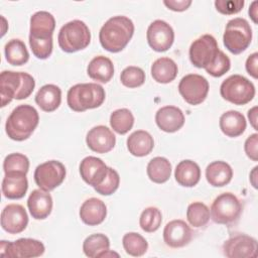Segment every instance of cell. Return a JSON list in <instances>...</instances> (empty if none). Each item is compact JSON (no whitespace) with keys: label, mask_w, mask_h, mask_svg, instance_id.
Returning a JSON list of instances; mask_svg holds the SVG:
<instances>
[{"label":"cell","mask_w":258,"mask_h":258,"mask_svg":"<svg viewBox=\"0 0 258 258\" xmlns=\"http://www.w3.org/2000/svg\"><path fill=\"white\" fill-rule=\"evenodd\" d=\"M241 213L242 205L239 199L232 192H224L214 200L210 215L215 223L229 225L235 223Z\"/></svg>","instance_id":"ba28073f"},{"label":"cell","mask_w":258,"mask_h":258,"mask_svg":"<svg viewBox=\"0 0 258 258\" xmlns=\"http://www.w3.org/2000/svg\"><path fill=\"white\" fill-rule=\"evenodd\" d=\"M122 243L126 253L134 257L144 255L148 249V243L145 238L135 232L125 234L123 236Z\"/></svg>","instance_id":"e575fe53"},{"label":"cell","mask_w":258,"mask_h":258,"mask_svg":"<svg viewBox=\"0 0 258 258\" xmlns=\"http://www.w3.org/2000/svg\"><path fill=\"white\" fill-rule=\"evenodd\" d=\"M86 142L91 150L97 153H107L114 148L116 137L108 127L98 125L88 132Z\"/></svg>","instance_id":"ac0fdd59"},{"label":"cell","mask_w":258,"mask_h":258,"mask_svg":"<svg viewBox=\"0 0 258 258\" xmlns=\"http://www.w3.org/2000/svg\"><path fill=\"white\" fill-rule=\"evenodd\" d=\"M134 33V24L126 16L109 18L101 27L99 40L103 48L110 52H119L128 44Z\"/></svg>","instance_id":"6da1fadb"},{"label":"cell","mask_w":258,"mask_h":258,"mask_svg":"<svg viewBox=\"0 0 258 258\" xmlns=\"http://www.w3.org/2000/svg\"><path fill=\"white\" fill-rule=\"evenodd\" d=\"M28 216L25 209L18 204L7 205L1 213V226L9 234H18L25 230Z\"/></svg>","instance_id":"9a60e30c"},{"label":"cell","mask_w":258,"mask_h":258,"mask_svg":"<svg viewBox=\"0 0 258 258\" xmlns=\"http://www.w3.org/2000/svg\"><path fill=\"white\" fill-rule=\"evenodd\" d=\"M61 50L72 53L86 48L91 41V32L82 20H72L61 26L57 36Z\"/></svg>","instance_id":"5b68a950"},{"label":"cell","mask_w":258,"mask_h":258,"mask_svg":"<svg viewBox=\"0 0 258 258\" xmlns=\"http://www.w3.org/2000/svg\"><path fill=\"white\" fill-rule=\"evenodd\" d=\"M81 177L93 187L99 185L108 173V166L105 162L95 156H87L80 163Z\"/></svg>","instance_id":"e0dca14e"},{"label":"cell","mask_w":258,"mask_h":258,"mask_svg":"<svg viewBox=\"0 0 258 258\" xmlns=\"http://www.w3.org/2000/svg\"><path fill=\"white\" fill-rule=\"evenodd\" d=\"M248 118L252 127L257 130V106H254L248 111Z\"/></svg>","instance_id":"7dc6e473"},{"label":"cell","mask_w":258,"mask_h":258,"mask_svg":"<svg viewBox=\"0 0 258 258\" xmlns=\"http://www.w3.org/2000/svg\"><path fill=\"white\" fill-rule=\"evenodd\" d=\"M174 177L177 183L185 187H192L200 181L201 168L192 160H181L175 167Z\"/></svg>","instance_id":"d4e9b609"},{"label":"cell","mask_w":258,"mask_h":258,"mask_svg":"<svg viewBox=\"0 0 258 258\" xmlns=\"http://www.w3.org/2000/svg\"><path fill=\"white\" fill-rule=\"evenodd\" d=\"M232 177L233 169L225 161H213L206 168V178L208 182L213 186H224L231 181Z\"/></svg>","instance_id":"4316f807"},{"label":"cell","mask_w":258,"mask_h":258,"mask_svg":"<svg viewBox=\"0 0 258 258\" xmlns=\"http://www.w3.org/2000/svg\"><path fill=\"white\" fill-rule=\"evenodd\" d=\"M111 256H116V257H119V254L118 253H115L113 251H110V250H107L106 252H104L101 257H111Z\"/></svg>","instance_id":"f907efd6"},{"label":"cell","mask_w":258,"mask_h":258,"mask_svg":"<svg viewBox=\"0 0 258 258\" xmlns=\"http://www.w3.org/2000/svg\"><path fill=\"white\" fill-rule=\"evenodd\" d=\"M88 76L98 82L108 83L114 75V66L110 58L104 55L95 56L88 64Z\"/></svg>","instance_id":"f1b7e54d"},{"label":"cell","mask_w":258,"mask_h":258,"mask_svg":"<svg viewBox=\"0 0 258 258\" xmlns=\"http://www.w3.org/2000/svg\"><path fill=\"white\" fill-rule=\"evenodd\" d=\"M120 183L119 173L112 167H108V173L102 183L95 186V190L103 196H110L115 192Z\"/></svg>","instance_id":"ab89813d"},{"label":"cell","mask_w":258,"mask_h":258,"mask_svg":"<svg viewBox=\"0 0 258 258\" xmlns=\"http://www.w3.org/2000/svg\"><path fill=\"white\" fill-rule=\"evenodd\" d=\"M258 2L257 1H253L249 7V15L252 18L254 23H257V13H258Z\"/></svg>","instance_id":"c3c4849f"},{"label":"cell","mask_w":258,"mask_h":258,"mask_svg":"<svg viewBox=\"0 0 258 258\" xmlns=\"http://www.w3.org/2000/svg\"><path fill=\"white\" fill-rule=\"evenodd\" d=\"M220 129L228 137H238L246 129L247 123L244 115L238 111L230 110L220 117Z\"/></svg>","instance_id":"cb8c5ba5"},{"label":"cell","mask_w":258,"mask_h":258,"mask_svg":"<svg viewBox=\"0 0 258 258\" xmlns=\"http://www.w3.org/2000/svg\"><path fill=\"white\" fill-rule=\"evenodd\" d=\"M258 134L254 133L251 134L245 141L244 144V149H245V153L246 155L252 159L253 161H257L258 160Z\"/></svg>","instance_id":"ee69618b"},{"label":"cell","mask_w":258,"mask_h":258,"mask_svg":"<svg viewBox=\"0 0 258 258\" xmlns=\"http://www.w3.org/2000/svg\"><path fill=\"white\" fill-rule=\"evenodd\" d=\"M161 212L155 207H148L144 209L139 218V225L141 229L147 233L155 232L161 225Z\"/></svg>","instance_id":"8d00e7d4"},{"label":"cell","mask_w":258,"mask_h":258,"mask_svg":"<svg viewBox=\"0 0 258 258\" xmlns=\"http://www.w3.org/2000/svg\"><path fill=\"white\" fill-rule=\"evenodd\" d=\"M220 51L216 38L211 34H204L194 40L189 46V59L199 69L211 66Z\"/></svg>","instance_id":"9c48e42d"},{"label":"cell","mask_w":258,"mask_h":258,"mask_svg":"<svg viewBox=\"0 0 258 258\" xmlns=\"http://www.w3.org/2000/svg\"><path fill=\"white\" fill-rule=\"evenodd\" d=\"M29 45L32 53L40 59L47 58L52 52V37L35 38L29 36Z\"/></svg>","instance_id":"60d3db41"},{"label":"cell","mask_w":258,"mask_h":258,"mask_svg":"<svg viewBox=\"0 0 258 258\" xmlns=\"http://www.w3.org/2000/svg\"><path fill=\"white\" fill-rule=\"evenodd\" d=\"M177 64L169 57H159L151 66V76L157 83L167 84L172 82L177 75Z\"/></svg>","instance_id":"f546056e"},{"label":"cell","mask_w":258,"mask_h":258,"mask_svg":"<svg viewBox=\"0 0 258 258\" xmlns=\"http://www.w3.org/2000/svg\"><path fill=\"white\" fill-rule=\"evenodd\" d=\"M55 28V19L51 13L47 11H37L30 17V33L29 36L35 38L52 37Z\"/></svg>","instance_id":"603a6c76"},{"label":"cell","mask_w":258,"mask_h":258,"mask_svg":"<svg viewBox=\"0 0 258 258\" xmlns=\"http://www.w3.org/2000/svg\"><path fill=\"white\" fill-rule=\"evenodd\" d=\"M134 124V116L130 110L126 108L115 110L110 116V125L113 130L121 135L126 134L132 129Z\"/></svg>","instance_id":"836d02e7"},{"label":"cell","mask_w":258,"mask_h":258,"mask_svg":"<svg viewBox=\"0 0 258 258\" xmlns=\"http://www.w3.org/2000/svg\"><path fill=\"white\" fill-rule=\"evenodd\" d=\"M155 122L160 130L172 133L183 126L184 115L182 111L175 106H164L156 112Z\"/></svg>","instance_id":"d6986e66"},{"label":"cell","mask_w":258,"mask_h":258,"mask_svg":"<svg viewBox=\"0 0 258 258\" xmlns=\"http://www.w3.org/2000/svg\"><path fill=\"white\" fill-rule=\"evenodd\" d=\"M178 92L183 100L190 105H199L205 101L209 93L207 79L198 74L184 76L178 84Z\"/></svg>","instance_id":"7c38bea8"},{"label":"cell","mask_w":258,"mask_h":258,"mask_svg":"<svg viewBox=\"0 0 258 258\" xmlns=\"http://www.w3.org/2000/svg\"><path fill=\"white\" fill-rule=\"evenodd\" d=\"M223 253L229 258H256L257 241L245 234L235 235L224 243Z\"/></svg>","instance_id":"5bb4252c"},{"label":"cell","mask_w":258,"mask_h":258,"mask_svg":"<svg viewBox=\"0 0 258 258\" xmlns=\"http://www.w3.org/2000/svg\"><path fill=\"white\" fill-rule=\"evenodd\" d=\"M44 250L42 242L30 238H20L14 242L1 241L0 255L10 258L39 257Z\"/></svg>","instance_id":"8fae6325"},{"label":"cell","mask_w":258,"mask_h":258,"mask_svg":"<svg viewBox=\"0 0 258 258\" xmlns=\"http://www.w3.org/2000/svg\"><path fill=\"white\" fill-rule=\"evenodd\" d=\"M105 90L96 83L77 84L68 91L67 102L69 107L76 112L100 107L105 101Z\"/></svg>","instance_id":"277c9868"},{"label":"cell","mask_w":258,"mask_h":258,"mask_svg":"<svg viewBox=\"0 0 258 258\" xmlns=\"http://www.w3.org/2000/svg\"><path fill=\"white\" fill-rule=\"evenodd\" d=\"M147 175L155 183H163L168 180L171 174V164L167 158L156 156L147 164Z\"/></svg>","instance_id":"4dcf8cb0"},{"label":"cell","mask_w":258,"mask_h":258,"mask_svg":"<svg viewBox=\"0 0 258 258\" xmlns=\"http://www.w3.org/2000/svg\"><path fill=\"white\" fill-rule=\"evenodd\" d=\"M146 37L149 46L153 50L162 52L171 47L174 40V32L167 22L156 19L149 24Z\"/></svg>","instance_id":"4fadbf2b"},{"label":"cell","mask_w":258,"mask_h":258,"mask_svg":"<svg viewBox=\"0 0 258 258\" xmlns=\"http://www.w3.org/2000/svg\"><path fill=\"white\" fill-rule=\"evenodd\" d=\"M28 188L26 173L12 171L5 173L2 180V194L10 200H18L25 196Z\"/></svg>","instance_id":"ffe728a7"},{"label":"cell","mask_w":258,"mask_h":258,"mask_svg":"<svg viewBox=\"0 0 258 258\" xmlns=\"http://www.w3.org/2000/svg\"><path fill=\"white\" fill-rule=\"evenodd\" d=\"M252 40V29L248 21L237 17L228 21L223 41L226 48L233 54H239L246 50Z\"/></svg>","instance_id":"8992f818"},{"label":"cell","mask_w":258,"mask_h":258,"mask_svg":"<svg viewBox=\"0 0 258 258\" xmlns=\"http://www.w3.org/2000/svg\"><path fill=\"white\" fill-rule=\"evenodd\" d=\"M38 122V112L34 107L26 104L19 105L9 115L5 130L10 139L23 141L33 133Z\"/></svg>","instance_id":"3957f363"},{"label":"cell","mask_w":258,"mask_h":258,"mask_svg":"<svg viewBox=\"0 0 258 258\" xmlns=\"http://www.w3.org/2000/svg\"><path fill=\"white\" fill-rule=\"evenodd\" d=\"M61 102L60 89L52 84L42 86L35 95V103L45 112L56 110Z\"/></svg>","instance_id":"83f0119b"},{"label":"cell","mask_w":258,"mask_h":258,"mask_svg":"<svg viewBox=\"0 0 258 258\" xmlns=\"http://www.w3.org/2000/svg\"><path fill=\"white\" fill-rule=\"evenodd\" d=\"M230 67H231L230 58L228 57L227 54H225L222 50H220L218 52V55L215 61L211 66L207 67L205 70L209 75L215 78H219L225 75L230 70Z\"/></svg>","instance_id":"b9f144b4"},{"label":"cell","mask_w":258,"mask_h":258,"mask_svg":"<svg viewBox=\"0 0 258 258\" xmlns=\"http://www.w3.org/2000/svg\"><path fill=\"white\" fill-rule=\"evenodd\" d=\"M257 166H255L254 168H253V170H252V172L250 173V181H251V183H252V185L255 187V188H257V182H256V176H257Z\"/></svg>","instance_id":"681fc988"},{"label":"cell","mask_w":258,"mask_h":258,"mask_svg":"<svg viewBox=\"0 0 258 258\" xmlns=\"http://www.w3.org/2000/svg\"><path fill=\"white\" fill-rule=\"evenodd\" d=\"M192 239L190 227L182 220H172L166 224L163 230V241L171 248L186 246Z\"/></svg>","instance_id":"2e32d148"},{"label":"cell","mask_w":258,"mask_h":258,"mask_svg":"<svg viewBox=\"0 0 258 258\" xmlns=\"http://www.w3.org/2000/svg\"><path fill=\"white\" fill-rule=\"evenodd\" d=\"M66 173V167L60 161L49 160L35 168L33 177L39 188L50 191L62 183Z\"/></svg>","instance_id":"30bf717a"},{"label":"cell","mask_w":258,"mask_h":258,"mask_svg":"<svg viewBox=\"0 0 258 258\" xmlns=\"http://www.w3.org/2000/svg\"><path fill=\"white\" fill-rule=\"evenodd\" d=\"M107 216V208L103 201L97 198L86 200L80 208L81 220L89 226H97L103 223Z\"/></svg>","instance_id":"7402d4cb"},{"label":"cell","mask_w":258,"mask_h":258,"mask_svg":"<svg viewBox=\"0 0 258 258\" xmlns=\"http://www.w3.org/2000/svg\"><path fill=\"white\" fill-rule=\"evenodd\" d=\"M163 4L172 11H184L191 5V0H164Z\"/></svg>","instance_id":"f6af8a7d"},{"label":"cell","mask_w":258,"mask_h":258,"mask_svg":"<svg viewBox=\"0 0 258 258\" xmlns=\"http://www.w3.org/2000/svg\"><path fill=\"white\" fill-rule=\"evenodd\" d=\"M220 93L223 99L232 104L245 105L254 98L255 87L247 78L241 75H232L223 81Z\"/></svg>","instance_id":"52a82bcc"},{"label":"cell","mask_w":258,"mask_h":258,"mask_svg":"<svg viewBox=\"0 0 258 258\" xmlns=\"http://www.w3.org/2000/svg\"><path fill=\"white\" fill-rule=\"evenodd\" d=\"M154 147L153 137L144 130L134 131L127 138V148L129 152L137 157L148 155Z\"/></svg>","instance_id":"484cf974"},{"label":"cell","mask_w":258,"mask_h":258,"mask_svg":"<svg viewBox=\"0 0 258 258\" xmlns=\"http://www.w3.org/2000/svg\"><path fill=\"white\" fill-rule=\"evenodd\" d=\"M110 241L104 234H93L87 237L83 243V251L86 256L94 258L101 257V255L109 250Z\"/></svg>","instance_id":"d6a6232c"},{"label":"cell","mask_w":258,"mask_h":258,"mask_svg":"<svg viewBox=\"0 0 258 258\" xmlns=\"http://www.w3.org/2000/svg\"><path fill=\"white\" fill-rule=\"evenodd\" d=\"M244 3L243 0H217L215 1V7L222 14L232 15L240 12Z\"/></svg>","instance_id":"7bdbcfd3"},{"label":"cell","mask_w":258,"mask_h":258,"mask_svg":"<svg viewBox=\"0 0 258 258\" xmlns=\"http://www.w3.org/2000/svg\"><path fill=\"white\" fill-rule=\"evenodd\" d=\"M210 209L202 202H194L188 205L186 219L195 228H201L208 224L210 220Z\"/></svg>","instance_id":"d590c367"},{"label":"cell","mask_w":258,"mask_h":258,"mask_svg":"<svg viewBox=\"0 0 258 258\" xmlns=\"http://www.w3.org/2000/svg\"><path fill=\"white\" fill-rule=\"evenodd\" d=\"M35 87V81L27 73L3 71L0 75L1 107L13 99L23 100L30 96Z\"/></svg>","instance_id":"7a4b0ae2"},{"label":"cell","mask_w":258,"mask_h":258,"mask_svg":"<svg viewBox=\"0 0 258 258\" xmlns=\"http://www.w3.org/2000/svg\"><path fill=\"white\" fill-rule=\"evenodd\" d=\"M4 172L19 171L27 173L29 169V160L28 158L21 153H11L8 154L3 161Z\"/></svg>","instance_id":"f35d334b"},{"label":"cell","mask_w":258,"mask_h":258,"mask_svg":"<svg viewBox=\"0 0 258 258\" xmlns=\"http://www.w3.org/2000/svg\"><path fill=\"white\" fill-rule=\"evenodd\" d=\"M120 81L127 88H137L144 84L145 73L141 68L129 66L122 71Z\"/></svg>","instance_id":"74e56055"},{"label":"cell","mask_w":258,"mask_h":258,"mask_svg":"<svg viewBox=\"0 0 258 258\" xmlns=\"http://www.w3.org/2000/svg\"><path fill=\"white\" fill-rule=\"evenodd\" d=\"M257 64H258V53L254 52L250 54L246 60V71L247 73L252 76L254 79L258 78V72H257Z\"/></svg>","instance_id":"bcb514c9"},{"label":"cell","mask_w":258,"mask_h":258,"mask_svg":"<svg viewBox=\"0 0 258 258\" xmlns=\"http://www.w3.org/2000/svg\"><path fill=\"white\" fill-rule=\"evenodd\" d=\"M27 207L32 218L36 220H43L51 213L52 198L48 191L41 188L34 189L28 197Z\"/></svg>","instance_id":"44dd1931"},{"label":"cell","mask_w":258,"mask_h":258,"mask_svg":"<svg viewBox=\"0 0 258 258\" xmlns=\"http://www.w3.org/2000/svg\"><path fill=\"white\" fill-rule=\"evenodd\" d=\"M5 57L8 63L12 66H22L28 61L29 53L24 44L20 39L9 40L4 47Z\"/></svg>","instance_id":"1f68e13d"}]
</instances>
